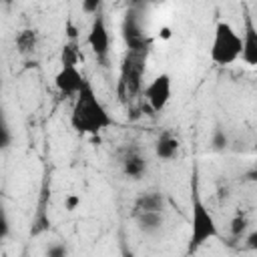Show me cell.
Here are the masks:
<instances>
[{"label": "cell", "mask_w": 257, "mask_h": 257, "mask_svg": "<svg viewBox=\"0 0 257 257\" xmlns=\"http://www.w3.org/2000/svg\"><path fill=\"white\" fill-rule=\"evenodd\" d=\"M114 124V118L108 114L106 106L98 100L92 84L86 80L84 86L76 92L72 112H70V126L78 135H90L96 137L110 128Z\"/></svg>", "instance_id": "obj_1"}, {"label": "cell", "mask_w": 257, "mask_h": 257, "mask_svg": "<svg viewBox=\"0 0 257 257\" xmlns=\"http://www.w3.org/2000/svg\"><path fill=\"white\" fill-rule=\"evenodd\" d=\"M219 237V225L213 217V213L207 209L199 195V181L197 171L191 179V235H189V253H195L201 249L207 241Z\"/></svg>", "instance_id": "obj_2"}, {"label": "cell", "mask_w": 257, "mask_h": 257, "mask_svg": "<svg viewBox=\"0 0 257 257\" xmlns=\"http://www.w3.org/2000/svg\"><path fill=\"white\" fill-rule=\"evenodd\" d=\"M147 52L126 50L120 66H118V80H116V96L118 102L131 106L143 90V76L147 70Z\"/></svg>", "instance_id": "obj_3"}, {"label": "cell", "mask_w": 257, "mask_h": 257, "mask_svg": "<svg viewBox=\"0 0 257 257\" xmlns=\"http://www.w3.org/2000/svg\"><path fill=\"white\" fill-rule=\"evenodd\" d=\"M209 56L219 66H229L241 56V34L227 20H217Z\"/></svg>", "instance_id": "obj_4"}, {"label": "cell", "mask_w": 257, "mask_h": 257, "mask_svg": "<svg viewBox=\"0 0 257 257\" xmlns=\"http://www.w3.org/2000/svg\"><path fill=\"white\" fill-rule=\"evenodd\" d=\"M86 44L90 48V52L94 54L96 62L100 66L108 64V54H110V32L106 26V18L102 12H96L92 18V24L88 28L86 34Z\"/></svg>", "instance_id": "obj_5"}, {"label": "cell", "mask_w": 257, "mask_h": 257, "mask_svg": "<svg viewBox=\"0 0 257 257\" xmlns=\"http://www.w3.org/2000/svg\"><path fill=\"white\" fill-rule=\"evenodd\" d=\"M141 92L151 112H163L173 96V80L167 72H161L147 86H143Z\"/></svg>", "instance_id": "obj_6"}, {"label": "cell", "mask_w": 257, "mask_h": 257, "mask_svg": "<svg viewBox=\"0 0 257 257\" xmlns=\"http://www.w3.org/2000/svg\"><path fill=\"white\" fill-rule=\"evenodd\" d=\"M116 163L120 167V173L131 181L143 179L149 171V159L137 145H126V147L118 149Z\"/></svg>", "instance_id": "obj_7"}, {"label": "cell", "mask_w": 257, "mask_h": 257, "mask_svg": "<svg viewBox=\"0 0 257 257\" xmlns=\"http://www.w3.org/2000/svg\"><path fill=\"white\" fill-rule=\"evenodd\" d=\"M120 32H122V40H124L126 50H137V52H147V54H149L153 40L145 34V30H143V26H141V20L137 18L135 10H128V12L124 14Z\"/></svg>", "instance_id": "obj_8"}, {"label": "cell", "mask_w": 257, "mask_h": 257, "mask_svg": "<svg viewBox=\"0 0 257 257\" xmlns=\"http://www.w3.org/2000/svg\"><path fill=\"white\" fill-rule=\"evenodd\" d=\"M86 78L78 70V66H60V70L54 74V86L64 96H76V92L84 86Z\"/></svg>", "instance_id": "obj_9"}, {"label": "cell", "mask_w": 257, "mask_h": 257, "mask_svg": "<svg viewBox=\"0 0 257 257\" xmlns=\"http://www.w3.org/2000/svg\"><path fill=\"white\" fill-rule=\"evenodd\" d=\"M247 66H257V30L251 16H245V30L241 34V56Z\"/></svg>", "instance_id": "obj_10"}, {"label": "cell", "mask_w": 257, "mask_h": 257, "mask_svg": "<svg viewBox=\"0 0 257 257\" xmlns=\"http://www.w3.org/2000/svg\"><path fill=\"white\" fill-rule=\"evenodd\" d=\"M137 229L145 235H157L163 231L165 225V211H139L131 213Z\"/></svg>", "instance_id": "obj_11"}, {"label": "cell", "mask_w": 257, "mask_h": 257, "mask_svg": "<svg viewBox=\"0 0 257 257\" xmlns=\"http://www.w3.org/2000/svg\"><path fill=\"white\" fill-rule=\"evenodd\" d=\"M181 151V141L173 131H163L155 141V157L163 163L173 161Z\"/></svg>", "instance_id": "obj_12"}, {"label": "cell", "mask_w": 257, "mask_h": 257, "mask_svg": "<svg viewBox=\"0 0 257 257\" xmlns=\"http://www.w3.org/2000/svg\"><path fill=\"white\" fill-rule=\"evenodd\" d=\"M167 209V199L161 191L157 189H147L143 193H139L133 201V211L131 213H139V211H165Z\"/></svg>", "instance_id": "obj_13"}, {"label": "cell", "mask_w": 257, "mask_h": 257, "mask_svg": "<svg viewBox=\"0 0 257 257\" xmlns=\"http://www.w3.org/2000/svg\"><path fill=\"white\" fill-rule=\"evenodd\" d=\"M38 46H40V32L36 28H22V30L16 32V36H14V48H16V52L20 56L28 58V56L36 54Z\"/></svg>", "instance_id": "obj_14"}, {"label": "cell", "mask_w": 257, "mask_h": 257, "mask_svg": "<svg viewBox=\"0 0 257 257\" xmlns=\"http://www.w3.org/2000/svg\"><path fill=\"white\" fill-rule=\"evenodd\" d=\"M82 50L76 42V38H70L64 46H62V52H60V66H78L82 62Z\"/></svg>", "instance_id": "obj_15"}, {"label": "cell", "mask_w": 257, "mask_h": 257, "mask_svg": "<svg viewBox=\"0 0 257 257\" xmlns=\"http://www.w3.org/2000/svg\"><path fill=\"white\" fill-rule=\"evenodd\" d=\"M247 231H249V219H247L243 213H237V215L231 219V223H229V233H231V237L243 239Z\"/></svg>", "instance_id": "obj_16"}, {"label": "cell", "mask_w": 257, "mask_h": 257, "mask_svg": "<svg viewBox=\"0 0 257 257\" xmlns=\"http://www.w3.org/2000/svg\"><path fill=\"white\" fill-rule=\"evenodd\" d=\"M10 143H12V133H10V128H8V124L0 112V149H6Z\"/></svg>", "instance_id": "obj_17"}, {"label": "cell", "mask_w": 257, "mask_h": 257, "mask_svg": "<svg viewBox=\"0 0 257 257\" xmlns=\"http://www.w3.org/2000/svg\"><path fill=\"white\" fill-rule=\"evenodd\" d=\"M100 6H102V0H80V10L88 16L100 12Z\"/></svg>", "instance_id": "obj_18"}, {"label": "cell", "mask_w": 257, "mask_h": 257, "mask_svg": "<svg viewBox=\"0 0 257 257\" xmlns=\"http://www.w3.org/2000/svg\"><path fill=\"white\" fill-rule=\"evenodd\" d=\"M80 203H82V199H80V195H76V193H68L66 197H64V209L66 211H76L78 207H80Z\"/></svg>", "instance_id": "obj_19"}, {"label": "cell", "mask_w": 257, "mask_h": 257, "mask_svg": "<svg viewBox=\"0 0 257 257\" xmlns=\"http://www.w3.org/2000/svg\"><path fill=\"white\" fill-rule=\"evenodd\" d=\"M8 233H10V221H8L6 213H4V209L0 207V241H2V239H6V237H8Z\"/></svg>", "instance_id": "obj_20"}, {"label": "cell", "mask_w": 257, "mask_h": 257, "mask_svg": "<svg viewBox=\"0 0 257 257\" xmlns=\"http://www.w3.org/2000/svg\"><path fill=\"white\" fill-rule=\"evenodd\" d=\"M225 145H227V137H225V133L217 131V133H215V137H213V147L219 151V149H223Z\"/></svg>", "instance_id": "obj_21"}, {"label": "cell", "mask_w": 257, "mask_h": 257, "mask_svg": "<svg viewBox=\"0 0 257 257\" xmlns=\"http://www.w3.org/2000/svg\"><path fill=\"white\" fill-rule=\"evenodd\" d=\"M157 38L159 40H171L173 38V28L171 26H161L159 32H157Z\"/></svg>", "instance_id": "obj_22"}, {"label": "cell", "mask_w": 257, "mask_h": 257, "mask_svg": "<svg viewBox=\"0 0 257 257\" xmlns=\"http://www.w3.org/2000/svg\"><path fill=\"white\" fill-rule=\"evenodd\" d=\"M243 239H247V247L249 249H257V231H247Z\"/></svg>", "instance_id": "obj_23"}, {"label": "cell", "mask_w": 257, "mask_h": 257, "mask_svg": "<svg viewBox=\"0 0 257 257\" xmlns=\"http://www.w3.org/2000/svg\"><path fill=\"white\" fill-rule=\"evenodd\" d=\"M46 253H48L50 257H58V255H64V253H66V249L60 245V247H52V249H48Z\"/></svg>", "instance_id": "obj_24"}]
</instances>
